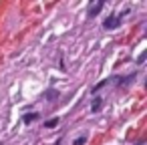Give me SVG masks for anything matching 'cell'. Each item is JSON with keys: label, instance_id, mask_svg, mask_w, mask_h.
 Instances as JSON below:
<instances>
[{"label": "cell", "instance_id": "7a4b0ae2", "mask_svg": "<svg viewBox=\"0 0 147 145\" xmlns=\"http://www.w3.org/2000/svg\"><path fill=\"white\" fill-rule=\"evenodd\" d=\"M121 24V20L119 18H115V16H109V18H105V22H103V26L105 28H117Z\"/></svg>", "mask_w": 147, "mask_h": 145}, {"label": "cell", "instance_id": "8992f818", "mask_svg": "<svg viewBox=\"0 0 147 145\" xmlns=\"http://www.w3.org/2000/svg\"><path fill=\"white\" fill-rule=\"evenodd\" d=\"M85 141H87V139H85V137H79V139H77V141H75V145H85Z\"/></svg>", "mask_w": 147, "mask_h": 145}, {"label": "cell", "instance_id": "3957f363", "mask_svg": "<svg viewBox=\"0 0 147 145\" xmlns=\"http://www.w3.org/2000/svg\"><path fill=\"white\" fill-rule=\"evenodd\" d=\"M99 109H101V99H99V97H97V99H95V101H93V105H91V111H93V113H95V111H99Z\"/></svg>", "mask_w": 147, "mask_h": 145}, {"label": "cell", "instance_id": "5b68a950", "mask_svg": "<svg viewBox=\"0 0 147 145\" xmlns=\"http://www.w3.org/2000/svg\"><path fill=\"white\" fill-rule=\"evenodd\" d=\"M38 115L36 113H28V115H24V123H30V121H34Z\"/></svg>", "mask_w": 147, "mask_h": 145}, {"label": "cell", "instance_id": "6da1fadb", "mask_svg": "<svg viewBox=\"0 0 147 145\" xmlns=\"http://www.w3.org/2000/svg\"><path fill=\"white\" fill-rule=\"evenodd\" d=\"M101 8H103V2H93V4H91V8H89V12H87V14H89V18H95V16L101 12Z\"/></svg>", "mask_w": 147, "mask_h": 145}, {"label": "cell", "instance_id": "277c9868", "mask_svg": "<svg viewBox=\"0 0 147 145\" xmlns=\"http://www.w3.org/2000/svg\"><path fill=\"white\" fill-rule=\"evenodd\" d=\"M57 125H59V119H49V121L45 123V127H47V129H51V127H57Z\"/></svg>", "mask_w": 147, "mask_h": 145}]
</instances>
